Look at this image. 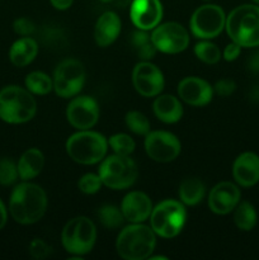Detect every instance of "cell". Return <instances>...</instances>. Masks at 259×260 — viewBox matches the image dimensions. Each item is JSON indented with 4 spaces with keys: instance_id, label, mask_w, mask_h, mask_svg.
Segmentation results:
<instances>
[{
    "instance_id": "cell-1",
    "label": "cell",
    "mask_w": 259,
    "mask_h": 260,
    "mask_svg": "<svg viewBox=\"0 0 259 260\" xmlns=\"http://www.w3.org/2000/svg\"><path fill=\"white\" fill-rule=\"evenodd\" d=\"M47 210V196L37 184L23 180L13 189L9 201V212L13 220L22 225L38 222Z\"/></svg>"
},
{
    "instance_id": "cell-2",
    "label": "cell",
    "mask_w": 259,
    "mask_h": 260,
    "mask_svg": "<svg viewBox=\"0 0 259 260\" xmlns=\"http://www.w3.org/2000/svg\"><path fill=\"white\" fill-rule=\"evenodd\" d=\"M156 246V234L151 226L131 223L119 233L116 241L118 255L124 260L149 259Z\"/></svg>"
},
{
    "instance_id": "cell-3",
    "label": "cell",
    "mask_w": 259,
    "mask_h": 260,
    "mask_svg": "<svg viewBox=\"0 0 259 260\" xmlns=\"http://www.w3.org/2000/svg\"><path fill=\"white\" fill-rule=\"evenodd\" d=\"M226 32L231 41L241 47L259 46V7L243 4L226 17Z\"/></svg>"
},
{
    "instance_id": "cell-4",
    "label": "cell",
    "mask_w": 259,
    "mask_h": 260,
    "mask_svg": "<svg viewBox=\"0 0 259 260\" xmlns=\"http://www.w3.org/2000/svg\"><path fill=\"white\" fill-rule=\"evenodd\" d=\"M37 112V102L32 93L18 85H8L0 90V119L10 124L30 121Z\"/></svg>"
},
{
    "instance_id": "cell-5",
    "label": "cell",
    "mask_w": 259,
    "mask_h": 260,
    "mask_svg": "<svg viewBox=\"0 0 259 260\" xmlns=\"http://www.w3.org/2000/svg\"><path fill=\"white\" fill-rule=\"evenodd\" d=\"M108 151V140L90 129H80L66 141V152L75 162L93 165L101 162Z\"/></svg>"
},
{
    "instance_id": "cell-6",
    "label": "cell",
    "mask_w": 259,
    "mask_h": 260,
    "mask_svg": "<svg viewBox=\"0 0 259 260\" xmlns=\"http://www.w3.org/2000/svg\"><path fill=\"white\" fill-rule=\"evenodd\" d=\"M187 220V211L180 201L165 200L152 208L150 226L157 236L173 239L180 234Z\"/></svg>"
},
{
    "instance_id": "cell-7",
    "label": "cell",
    "mask_w": 259,
    "mask_h": 260,
    "mask_svg": "<svg viewBox=\"0 0 259 260\" xmlns=\"http://www.w3.org/2000/svg\"><path fill=\"white\" fill-rule=\"evenodd\" d=\"M98 174L103 185L122 190L135 184L139 177V168L130 156L113 154L102 160Z\"/></svg>"
},
{
    "instance_id": "cell-8",
    "label": "cell",
    "mask_w": 259,
    "mask_h": 260,
    "mask_svg": "<svg viewBox=\"0 0 259 260\" xmlns=\"http://www.w3.org/2000/svg\"><path fill=\"white\" fill-rule=\"evenodd\" d=\"M61 241L68 253L83 256L93 250L96 241V226L85 216L71 218L63 228Z\"/></svg>"
},
{
    "instance_id": "cell-9",
    "label": "cell",
    "mask_w": 259,
    "mask_h": 260,
    "mask_svg": "<svg viewBox=\"0 0 259 260\" xmlns=\"http://www.w3.org/2000/svg\"><path fill=\"white\" fill-rule=\"evenodd\" d=\"M86 73L83 63L76 58L61 61L53 73V90L61 98H74L85 84Z\"/></svg>"
},
{
    "instance_id": "cell-10",
    "label": "cell",
    "mask_w": 259,
    "mask_h": 260,
    "mask_svg": "<svg viewBox=\"0 0 259 260\" xmlns=\"http://www.w3.org/2000/svg\"><path fill=\"white\" fill-rule=\"evenodd\" d=\"M226 24L225 12L216 4H205L197 8L189 20L190 32L200 40L217 37Z\"/></svg>"
},
{
    "instance_id": "cell-11",
    "label": "cell",
    "mask_w": 259,
    "mask_h": 260,
    "mask_svg": "<svg viewBox=\"0 0 259 260\" xmlns=\"http://www.w3.org/2000/svg\"><path fill=\"white\" fill-rule=\"evenodd\" d=\"M151 41L157 51L163 53H179L189 45L188 30L177 22H167L152 29Z\"/></svg>"
},
{
    "instance_id": "cell-12",
    "label": "cell",
    "mask_w": 259,
    "mask_h": 260,
    "mask_svg": "<svg viewBox=\"0 0 259 260\" xmlns=\"http://www.w3.org/2000/svg\"><path fill=\"white\" fill-rule=\"evenodd\" d=\"M182 145L175 135L167 131H150L145 136V151L157 162H169L177 159Z\"/></svg>"
},
{
    "instance_id": "cell-13",
    "label": "cell",
    "mask_w": 259,
    "mask_h": 260,
    "mask_svg": "<svg viewBox=\"0 0 259 260\" xmlns=\"http://www.w3.org/2000/svg\"><path fill=\"white\" fill-rule=\"evenodd\" d=\"M132 83L137 93L146 98L159 95L165 85L161 70L150 61H141L135 66L132 71Z\"/></svg>"
},
{
    "instance_id": "cell-14",
    "label": "cell",
    "mask_w": 259,
    "mask_h": 260,
    "mask_svg": "<svg viewBox=\"0 0 259 260\" xmlns=\"http://www.w3.org/2000/svg\"><path fill=\"white\" fill-rule=\"evenodd\" d=\"M68 122L76 129H90L99 119V106L91 96H75L66 107Z\"/></svg>"
},
{
    "instance_id": "cell-15",
    "label": "cell",
    "mask_w": 259,
    "mask_h": 260,
    "mask_svg": "<svg viewBox=\"0 0 259 260\" xmlns=\"http://www.w3.org/2000/svg\"><path fill=\"white\" fill-rule=\"evenodd\" d=\"M130 17L137 29L151 30L163 19V5L160 0H134L130 8Z\"/></svg>"
},
{
    "instance_id": "cell-16",
    "label": "cell",
    "mask_w": 259,
    "mask_h": 260,
    "mask_svg": "<svg viewBox=\"0 0 259 260\" xmlns=\"http://www.w3.org/2000/svg\"><path fill=\"white\" fill-rule=\"evenodd\" d=\"M178 95L193 107L207 106L213 96V88L203 79L188 76L178 84Z\"/></svg>"
},
{
    "instance_id": "cell-17",
    "label": "cell",
    "mask_w": 259,
    "mask_h": 260,
    "mask_svg": "<svg viewBox=\"0 0 259 260\" xmlns=\"http://www.w3.org/2000/svg\"><path fill=\"white\" fill-rule=\"evenodd\" d=\"M240 189L231 182H221L208 194V207L216 215H228L240 202Z\"/></svg>"
},
{
    "instance_id": "cell-18",
    "label": "cell",
    "mask_w": 259,
    "mask_h": 260,
    "mask_svg": "<svg viewBox=\"0 0 259 260\" xmlns=\"http://www.w3.org/2000/svg\"><path fill=\"white\" fill-rule=\"evenodd\" d=\"M152 202L147 194L140 190H134L124 196L121 203V211L124 220L131 223L146 221L152 212Z\"/></svg>"
},
{
    "instance_id": "cell-19",
    "label": "cell",
    "mask_w": 259,
    "mask_h": 260,
    "mask_svg": "<svg viewBox=\"0 0 259 260\" xmlns=\"http://www.w3.org/2000/svg\"><path fill=\"white\" fill-rule=\"evenodd\" d=\"M235 182L241 187H253L259 182V156L254 152L239 155L233 165Z\"/></svg>"
},
{
    "instance_id": "cell-20",
    "label": "cell",
    "mask_w": 259,
    "mask_h": 260,
    "mask_svg": "<svg viewBox=\"0 0 259 260\" xmlns=\"http://www.w3.org/2000/svg\"><path fill=\"white\" fill-rule=\"evenodd\" d=\"M121 33V19L114 12H106L98 18L94 28V38L99 47H108Z\"/></svg>"
},
{
    "instance_id": "cell-21",
    "label": "cell",
    "mask_w": 259,
    "mask_h": 260,
    "mask_svg": "<svg viewBox=\"0 0 259 260\" xmlns=\"http://www.w3.org/2000/svg\"><path fill=\"white\" fill-rule=\"evenodd\" d=\"M152 111L159 121L168 124L177 123L183 116L182 103L179 99L170 94H159L152 103Z\"/></svg>"
},
{
    "instance_id": "cell-22",
    "label": "cell",
    "mask_w": 259,
    "mask_h": 260,
    "mask_svg": "<svg viewBox=\"0 0 259 260\" xmlns=\"http://www.w3.org/2000/svg\"><path fill=\"white\" fill-rule=\"evenodd\" d=\"M38 53V45L33 38L22 37L15 41L9 50L10 62L17 68L29 65Z\"/></svg>"
},
{
    "instance_id": "cell-23",
    "label": "cell",
    "mask_w": 259,
    "mask_h": 260,
    "mask_svg": "<svg viewBox=\"0 0 259 260\" xmlns=\"http://www.w3.org/2000/svg\"><path fill=\"white\" fill-rule=\"evenodd\" d=\"M18 174L22 180L35 179L45 167V156L42 151L36 147L28 149L27 151L23 152L19 161L17 164Z\"/></svg>"
},
{
    "instance_id": "cell-24",
    "label": "cell",
    "mask_w": 259,
    "mask_h": 260,
    "mask_svg": "<svg viewBox=\"0 0 259 260\" xmlns=\"http://www.w3.org/2000/svg\"><path fill=\"white\" fill-rule=\"evenodd\" d=\"M179 200L185 206H196L205 198L206 187L197 178H187L179 185Z\"/></svg>"
},
{
    "instance_id": "cell-25",
    "label": "cell",
    "mask_w": 259,
    "mask_h": 260,
    "mask_svg": "<svg viewBox=\"0 0 259 260\" xmlns=\"http://www.w3.org/2000/svg\"><path fill=\"white\" fill-rule=\"evenodd\" d=\"M130 42H131L134 50L136 51L137 56L142 61H150L156 55L157 50L154 46V43H152L151 35H149L147 30L139 29L136 32H134Z\"/></svg>"
},
{
    "instance_id": "cell-26",
    "label": "cell",
    "mask_w": 259,
    "mask_h": 260,
    "mask_svg": "<svg viewBox=\"0 0 259 260\" xmlns=\"http://www.w3.org/2000/svg\"><path fill=\"white\" fill-rule=\"evenodd\" d=\"M234 212V222L243 231H250L256 225V212L253 205L246 201L239 202Z\"/></svg>"
},
{
    "instance_id": "cell-27",
    "label": "cell",
    "mask_w": 259,
    "mask_h": 260,
    "mask_svg": "<svg viewBox=\"0 0 259 260\" xmlns=\"http://www.w3.org/2000/svg\"><path fill=\"white\" fill-rule=\"evenodd\" d=\"M25 89L32 94L46 95L53 89V80L42 71H32L25 76Z\"/></svg>"
},
{
    "instance_id": "cell-28",
    "label": "cell",
    "mask_w": 259,
    "mask_h": 260,
    "mask_svg": "<svg viewBox=\"0 0 259 260\" xmlns=\"http://www.w3.org/2000/svg\"><path fill=\"white\" fill-rule=\"evenodd\" d=\"M98 218L99 222L107 229H118L123 225L124 216L122 213L121 208L116 207L113 205H104L98 210Z\"/></svg>"
},
{
    "instance_id": "cell-29",
    "label": "cell",
    "mask_w": 259,
    "mask_h": 260,
    "mask_svg": "<svg viewBox=\"0 0 259 260\" xmlns=\"http://www.w3.org/2000/svg\"><path fill=\"white\" fill-rule=\"evenodd\" d=\"M195 55L202 62L213 65V63H217L220 61L221 51L217 47V45L210 42L208 40H203L195 46Z\"/></svg>"
},
{
    "instance_id": "cell-30",
    "label": "cell",
    "mask_w": 259,
    "mask_h": 260,
    "mask_svg": "<svg viewBox=\"0 0 259 260\" xmlns=\"http://www.w3.org/2000/svg\"><path fill=\"white\" fill-rule=\"evenodd\" d=\"M126 126L128 127L130 131L134 134L140 135V136H146L150 132V122L144 113L139 111H130L127 112L124 117Z\"/></svg>"
},
{
    "instance_id": "cell-31",
    "label": "cell",
    "mask_w": 259,
    "mask_h": 260,
    "mask_svg": "<svg viewBox=\"0 0 259 260\" xmlns=\"http://www.w3.org/2000/svg\"><path fill=\"white\" fill-rule=\"evenodd\" d=\"M108 145L113 150L114 154L123 155V156H130L136 147L134 139L126 134L112 135L108 139Z\"/></svg>"
},
{
    "instance_id": "cell-32",
    "label": "cell",
    "mask_w": 259,
    "mask_h": 260,
    "mask_svg": "<svg viewBox=\"0 0 259 260\" xmlns=\"http://www.w3.org/2000/svg\"><path fill=\"white\" fill-rule=\"evenodd\" d=\"M19 178L18 174V167L14 161L10 159L0 160V184L2 185H12L17 182Z\"/></svg>"
},
{
    "instance_id": "cell-33",
    "label": "cell",
    "mask_w": 259,
    "mask_h": 260,
    "mask_svg": "<svg viewBox=\"0 0 259 260\" xmlns=\"http://www.w3.org/2000/svg\"><path fill=\"white\" fill-rule=\"evenodd\" d=\"M103 185L99 174H93V173H88V174H84L83 177L79 179L78 187L85 194H95L96 192H99Z\"/></svg>"
},
{
    "instance_id": "cell-34",
    "label": "cell",
    "mask_w": 259,
    "mask_h": 260,
    "mask_svg": "<svg viewBox=\"0 0 259 260\" xmlns=\"http://www.w3.org/2000/svg\"><path fill=\"white\" fill-rule=\"evenodd\" d=\"M29 254L37 260L46 259L51 254V246L42 239H33L29 244Z\"/></svg>"
},
{
    "instance_id": "cell-35",
    "label": "cell",
    "mask_w": 259,
    "mask_h": 260,
    "mask_svg": "<svg viewBox=\"0 0 259 260\" xmlns=\"http://www.w3.org/2000/svg\"><path fill=\"white\" fill-rule=\"evenodd\" d=\"M13 29H14V32L17 35L23 36V37H28V36H30L35 32L36 25L30 19L22 17L14 20V23H13Z\"/></svg>"
},
{
    "instance_id": "cell-36",
    "label": "cell",
    "mask_w": 259,
    "mask_h": 260,
    "mask_svg": "<svg viewBox=\"0 0 259 260\" xmlns=\"http://www.w3.org/2000/svg\"><path fill=\"white\" fill-rule=\"evenodd\" d=\"M236 84L231 79H221L213 86V91L220 96H229L235 91Z\"/></svg>"
},
{
    "instance_id": "cell-37",
    "label": "cell",
    "mask_w": 259,
    "mask_h": 260,
    "mask_svg": "<svg viewBox=\"0 0 259 260\" xmlns=\"http://www.w3.org/2000/svg\"><path fill=\"white\" fill-rule=\"evenodd\" d=\"M240 52H241V46L235 42H231L225 47L222 56L226 61H234L239 57Z\"/></svg>"
},
{
    "instance_id": "cell-38",
    "label": "cell",
    "mask_w": 259,
    "mask_h": 260,
    "mask_svg": "<svg viewBox=\"0 0 259 260\" xmlns=\"http://www.w3.org/2000/svg\"><path fill=\"white\" fill-rule=\"evenodd\" d=\"M248 66L249 70L253 71L254 74H259V51H256L250 56L248 61Z\"/></svg>"
},
{
    "instance_id": "cell-39",
    "label": "cell",
    "mask_w": 259,
    "mask_h": 260,
    "mask_svg": "<svg viewBox=\"0 0 259 260\" xmlns=\"http://www.w3.org/2000/svg\"><path fill=\"white\" fill-rule=\"evenodd\" d=\"M51 4L53 5L55 9L58 10H66L73 5L74 0H50Z\"/></svg>"
},
{
    "instance_id": "cell-40",
    "label": "cell",
    "mask_w": 259,
    "mask_h": 260,
    "mask_svg": "<svg viewBox=\"0 0 259 260\" xmlns=\"http://www.w3.org/2000/svg\"><path fill=\"white\" fill-rule=\"evenodd\" d=\"M7 220H8L7 207H5V205L3 203V201L0 200V230H2V229L5 226V223H7Z\"/></svg>"
},
{
    "instance_id": "cell-41",
    "label": "cell",
    "mask_w": 259,
    "mask_h": 260,
    "mask_svg": "<svg viewBox=\"0 0 259 260\" xmlns=\"http://www.w3.org/2000/svg\"><path fill=\"white\" fill-rule=\"evenodd\" d=\"M101 2H103V3H108V2H112V0H101Z\"/></svg>"
},
{
    "instance_id": "cell-42",
    "label": "cell",
    "mask_w": 259,
    "mask_h": 260,
    "mask_svg": "<svg viewBox=\"0 0 259 260\" xmlns=\"http://www.w3.org/2000/svg\"><path fill=\"white\" fill-rule=\"evenodd\" d=\"M253 2H254V3H256V4L259 5V0H253Z\"/></svg>"
},
{
    "instance_id": "cell-43",
    "label": "cell",
    "mask_w": 259,
    "mask_h": 260,
    "mask_svg": "<svg viewBox=\"0 0 259 260\" xmlns=\"http://www.w3.org/2000/svg\"><path fill=\"white\" fill-rule=\"evenodd\" d=\"M205 2H208V0H205Z\"/></svg>"
}]
</instances>
